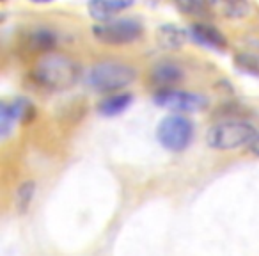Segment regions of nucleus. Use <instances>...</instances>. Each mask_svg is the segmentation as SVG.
<instances>
[{"label": "nucleus", "instance_id": "nucleus-1", "mask_svg": "<svg viewBox=\"0 0 259 256\" xmlns=\"http://www.w3.org/2000/svg\"><path fill=\"white\" fill-rule=\"evenodd\" d=\"M82 77V68L75 59L64 54H43L32 68V79L41 87L64 91L76 86Z\"/></svg>", "mask_w": 259, "mask_h": 256}, {"label": "nucleus", "instance_id": "nucleus-2", "mask_svg": "<svg viewBox=\"0 0 259 256\" xmlns=\"http://www.w3.org/2000/svg\"><path fill=\"white\" fill-rule=\"evenodd\" d=\"M85 84L96 93H119L134 84L137 69L121 61H101L85 71Z\"/></svg>", "mask_w": 259, "mask_h": 256}, {"label": "nucleus", "instance_id": "nucleus-3", "mask_svg": "<svg viewBox=\"0 0 259 256\" xmlns=\"http://www.w3.org/2000/svg\"><path fill=\"white\" fill-rule=\"evenodd\" d=\"M257 128L243 119H226L213 125L206 134V142L209 148L229 152L243 146H250L257 137Z\"/></svg>", "mask_w": 259, "mask_h": 256}, {"label": "nucleus", "instance_id": "nucleus-4", "mask_svg": "<svg viewBox=\"0 0 259 256\" xmlns=\"http://www.w3.org/2000/svg\"><path fill=\"white\" fill-rule=\"evenodd\" d=\"M142 34H144V25L135 18H114L93 27V36L96 38V41L112 47L134 43Z\"/></svg>", "mask_w": 259, "mask_h": 256}, {"label": "nucleus", "instance_id": "nucleus-5", "mask_svg": "<svg viewBox=\"0 0 259 256\" xmlns=\"http://www.w3.org/2000/svg\"><path fill=\"white\" fill-rule=\"evenodd\" d=\"M194 137V125L187 116L170 114L160 121L156 139L169 152H183L190 146Z\"/></svg>", "mask_w": 259, "mask_h": 256}, {"label": "nucleus", "instance_id": "nucleus-6", "mask_svg": "<svg viewBox=\"0 0 259 256\" xmlns=\"http://www.w3.org/2000/svg\"><path fill=\"white\" fill-rule=\"evenodd\" d=\"M155 103L163 108L176 112H194L202 111L208 105L202 94L190 93V91H180V89H162L155 94Z\"/></svg>", "mask_w": 259, "mask_h": 256}, {"label": "nucleus", "instance_id": "nucleus-7", "mask_svg": "<svg viewBox=\"0 0 259 256\" xmlns=\"http://www.w3.org/2000/svg\"><path fill=\"white\" fill-rule=\"evenodd\" d=\"M32 114V103L23 100V98H18V100L11 101V103L4 101L2 108H0V134H2V137H8L16 123L27 121Z\"/></svg>", "mask_w": 259, "mask_h": 256}, {"label": "nucleus", "instance_id": "nucleus-8", "mask_svg": "<svg viewBox=\"0 0 259 256\" xmlns=\"http://www.w3.org/2000/svg\"><path fill=\"white\" fill-rule=\"evenodd\" d=\"M135 4V0H89L87 4V11H89L91 18H94L98 23L114 20L124 9L132 8Z\"/></svg>", "mask_w": 259, "mask_h": 256}, {"label": "nucleus", "instance_id": "nucleus-9", "mask_svg": "<svg viewBox=\"0 0 259 256\" xmlns=\"http://www.w3.org/2000/svg\"><path fill=\"white\" fill-rule=\"evenodd\" d=\"M190 36L199 45L209 48V50L224 52L227 48V40L217 27L208 25V23H195L190 29Z\"/></svg>", "mask_w": 259, "mask_h": 256}, {"label": "nucleus", "instance_id": "nucleus-10", "mask_svg": "<svg viewBox=\"0 0 259 256\" xmlns=\"http://www.w3.org/2000/svg\"><path fill=\"white\" fill-rule=\"evenodd\" d=\"M151 79H153V82L158 84L162 89H172L174 84L181 82V79H183V69L172 61L160 62V64H156L155 69H153Z\"/></svg>", "mask_w": 259, "mask_h": 256}, {"label": "nucleus", "instance_id": "nucleus-11", "mask_svg": "<svg viewBox=\"0 0 259 256\" xmlns=\"http://www.w3.org/2000/svg\"><path fill=\"white\" fill-rule=\"evenodd\" d=\"M132 101H134V96H132V94L115 93V94L107 96L105 100H101L100 105H98V111H100V114L107 116V118H112V116L122 114V112L132 105Z\"/></svg>", "mask_w": 259, "mask_h": 256}, {"label": "nucleus", "instance_id": "nucleus-12", "mask_svg": "<svg viewBox=\"0 0 259 256\" xmlns=\"http://www.w3.org/2000/svg\"><path fill=\"white\" fill-rule=\"evenodd\" d=\"M217 2L219 0H174V4L181 13H187L192 16H201L209 13L215 8Z\"/></svg>", "mask_w": 259, "mask_h": 256}, {"label": "nucleus", "instance_id": "nucleus-13", "mask_svg": "<svg viewBox=\"0 0 259 256\" xmlns=\"http://www.w3.org/2000/svg\"><path fill=\"white\" fill-rule=\"evenodd\" d=\"M158 38L165 48H180L187 41V32L176 25H163L160 27Z\"/></svg>", "mask_w": 259, "mask_h": 256}, {"label": "nucleus", "instance_id": "nucleus-14", "mask_svg": "<svg viewBox=\"0 0 259 256\" xmlns=\"http://www.w3.org/2000/svg\"><path fill=\"white\" fill-rule=\"evenodd\" d=\"M29 47L32 48V50L48 54V50H52V48L55 47V34L50 32V30H47V29L36 30V32L30 34Z\"/></svg>", "mask_w": 259, "mask_h": 256}, {"label": "nucleus", "instance_id": "nucleus-15", "mask_svg": "<svg viewBox=\"0 0 259 256\" xmlns=\"http://www.w3.org/2000/svg\"><path fill=\"white\" fill-rule=\"evenodd\" d=\"M234 64H236V68H240L241 71L248 73V75L259 77V54H254V52L238 54L234 57Z\"/></svg>", "mask_w": 259, "mask_h": 256}, {"label": "nucleus", "instance_id": "nucleus-16", "mask_svg": "<svg viewBox=\"0 0 259 256\" xmlns=\"http://www.w3.org/2000/svg\"><path fill=\"white\" fill-rule=\"evenodd\" d=\"M34 192H36V187H34L32 181L22 184V187H20L18 192H16V208H18L20 212H25V210L30 206L32 198H34Z\"/></svg>", "mask_w": 259, "mask_h": 256}, {"label": "nucleus", "instance_id": "nucleus-17", "mask_svg": "<svg viewBox=\"0 0 259 256\" xmlns=\"http://www.w3.org/2000/svg\"><path fill=\"white\" fill-rule=\"evenodd\" d=\"M224 9L229 16H243L248 11L247 0H224Z\"/></svg>", "mask_w": 259, "mask_h": 256}, {"label": "nucleus", "instance_id": "nucleus-18", "mask_svg": "<svg viewBox=\"0 0 259 256\" xmlns=\"http://www.w3.org/2000/svg\"><path fill=\"white\" fill-rule=\"evenodd\" d=\"M248 148H250V152L254 153V155L259 157V134H257V137L254 139V142H252V144L248 146Z\"/></svg>", "mask_w": 259, "mask_h": 256}, {"label": "nucleus", "instance_id": "nucleus-19", "mask_svg": "<svg viewBox=\"0 0 259 256\" xmlns=\"http://www.w3.org/2000/svg\"><path fill=\"white\" fill-rule=\"evenodd\" d=\"M36 4H47V2H52V0H32Z\"/></svg>", "mask_w": 259, "mask_h": 256}]
</instances>
